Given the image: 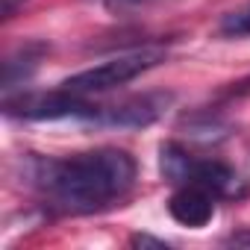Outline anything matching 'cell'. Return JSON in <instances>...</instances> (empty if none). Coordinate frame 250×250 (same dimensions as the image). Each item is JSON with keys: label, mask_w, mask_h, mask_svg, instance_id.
<instances>
[{"label": "cell", "mask_w": 250, "mask_h": 250, "mask_svg": "<svg viewBox=\"0 0 250 250\" xmlns=\"http://www.w3.org/2000/svg\"><path fill=\"white\" fill-rule=\"evenodd\" d=\"M232 94H250V77L241 80V83H235V85H232Z\"/></svg>", "instance_id": "obj_11"}, {"label": "cell", "mask_w": 250, "mask_h": 250, "mask_svg": "<svg viewBox=\"0 0 250 250\" xmlns=\"http://www.w3.org/2000/svg\"><path fill=\"white\" fill-rule=\"evenodd\" d=\"M168 103H171L168 94H145V97H133L118 106H103V109L94 106L91 121L109 124V127H147L165 112Z\"/></svg>", "instance_id": "obj_3"}, {"label": "cell", "mask_w": 250, "mask_h": 250, "mask_svg": "<svg viewBox=\"0 0 250 250\" xmlns=\"http://www.w3.org/2000/svg\"><path fill=\"white\" fill-rule=\"evenodd\" d=\"M27 0H3L0 3V12H3V18H12L15 12H18V6H24Z\"/></svg>", "instance_id": "obj_10"}, {"label": "cell", "mask_w": 250, "mask_h": 250, "mask_svg": "<svg viewBox=\"0 0 250 250\" xmlns=\"http://www.w3.org/2000/svg\"><path fill=\"white\" fill-rule=\"evenodd\" d=\"M156 3H168V0H100V6L115 12V15L139 12V9H147V6H156Z\"/></svg>", "instance_id": "obj_8"}, {"label": "cell", "mask_w": 250, "mask_h": 250, "mask_svg": "<svg viewBox=\"0 0 250 250\" xmlns=\"http://www.w3.org/2000/svg\"><path fill=\"white\" fill-rule=\"evenodd\" d=\"M168 212L177 224L183 227H206L215 215V194L206 191L203 186L186 183L174 191V197L168 200Z\"/></svg>", "instance_id": "obj_4"}, {"label": "cell", "mask_w": 250, "mask_h": 250, "mask_svg": "<svg viewBox=\"0 0 250 250\" xmlns=\"http://www.w3.org/2000/svg\"><path fill=\"white\" fill-rule=\"evenodd\" d=\"M218 33H221L224 39H244V36H250V3H244V6H238V9H232V12H227V15L218 21Z\"/></svg>", "instance_id": "obj_7"}, {"label": "cell", "mask_w": 250, "mask_h": 250, "mask_svg": "<svg viewBox=\"0 0 250 250\" xmlns=\"http://www.w3.org/2000/svg\"><path fill=\"white\" fill-rule=\"evenodd\" d=\"M133 244H136V247H168L165 241L150 238V235H133Z\"/></svg>", "instance_id": "obj_9"}, {"label": "cell", "mask_w": 250, "mask_h": 250, "mask_svg": "<svg viewBox=\"0 0 250 250\" xmlns=\"http://www.w3.org/2000/svg\"><path fill=\"white\" fill-rule=\"evenodd\" d=\"M162 59H165V47H142V50H133V53H121L115 59H106V62H100L88 71H80V74L68 77L59 85L74 91V94H83V97L97 94V91H109V88H118L124 83L142 77L145 71L156 68Z\"/></svg>", "instance_id": "obj_2"}, {"label": "cell", "mask_w": 250, "mask_h": 250, "mask_svg": "<svg viewBox=\"0 0 250 250\" xmlns=\"http://www.w3.org/2000/svg\"><path fill=\"white\" fill-rule=\"evenodd\" d=\"M30 183L59 212L91 215L133 191L136 162L127 150L100 147L65 159H30Z\"/></svg>", "instance_id": "obj_1"}, {"label": "cell", "mask_w": 250, "mask_h": 250, "mask_svg": "<svg viewBox=\"0 0 250 250\" xmlns=\"http://www.w3.org/2000/svg\"><path fill=\"white\" fill-rule=\"evenodd\" d=\"M39 53L42 47H21L18 53H12L6 62H3V91L9 94L15 85H21L39 65Z\"/></svg>", "instance_id": "obj_6"}, {"label": "cell", "mask_w": 250, "mask_h": 250, "mask_svg": "<svg viewBox=\"0 0 250 250\" xmlns=\"http://www.w3.org/2000/svg\"><path fill=\"white\" fill-rule=\"evenodd\" d=\"M186 183L203 186V188L212 191L215 197H238V194L244 191L238 174H235L232 168H227L224 162H215V159H194ZM186 183H183V186H186Z\"/></svg>", "instance_id": "obj_5"}]
</instances>
